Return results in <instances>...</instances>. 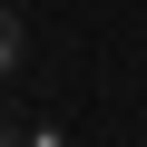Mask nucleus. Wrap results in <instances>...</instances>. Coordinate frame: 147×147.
<instances>
[{"label":"nucleus","instance_id":"obj_3","mask_svg":"<svg viewBox=\"0 0 147 147\" xmlns=\"http://www.w3.org/2000/svg\"><path fill=\"white\" fill-rule=\"evenodd\" d=\"M0 147H20V127H0Z\"/></svg>","mask_w":147,"mask_h":147},{"label":"nucleus","instance_id":"obj_1","mask_svg":"<svg viewBox=\"0 0 147 147\" xmlns=\"http://www.w3.org/2000/svg\"><path fill=\"white\" fill-rule=\"evenodd\" d=\"M20 49H30V30H20V10H0V79H20Z\"/></svg>","mask_w":147,"mask_h":147},{"label":"nucleus","instance_id":"obj_2","mask_svg":"<svg viewBox=\"0 0 147 147\" xmlns=\"http://www.w3.org/2000/svg\"><path fill=\"white\" fill-rule=\"evenodd\" d=\"M20 147H69V127H59V118H30V127H20Z\"/></svg>","mask_w":147,"mask_h":147}]
</instances>
